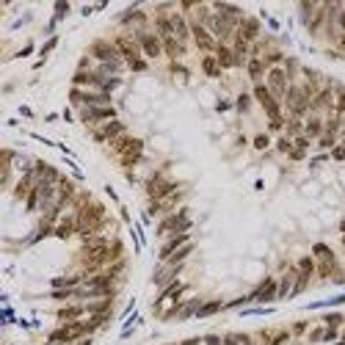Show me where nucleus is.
<instances>
[{"instance_id": "obj_32", "label": "nucleus", "mask_w": 345, "mask_h": 345, "mask_svg": "<svg viewBox=\"0 0 345 345\" xmlns=\"http://www.w3.org/2000/svg\"><path fill=\"white\" fill-rule=\"evenodd\" d=\"M315 268H317V262L312 260V257H301V260H298V274L301 276H312Z\"/></svg>"}, {"instance_id": "obj_44", "label": "nucleus", "mask_w": 345, "mask_h": 345, "mask_svg": "<svg viewBox=\"0 0 345 345\" xmlns=\"http://www.w3.org/2000/svg\"><path fill=\"white\" fill-rule=\"evenodd\" d=\"M331 160H345V147H343V144L331 149Z\"/></svg>"}, {"instance_id": "obj_31", "label": "nucleus", "mask_w": 345, "mask_h": 345, "mask_svg": "<svg viewBox=\"0 0 345 345\" xmlns=\"http://www.w3.org/2000/svg\"><path fill=\"white\" fill-rule=\"evenodd\" d=\"M108 307H111V298H102V301H92L86 307L89 315H108Z\"/></svg>"}, {"instance_id": "obj_2", "label": "nucleus", "mask_w": 345, "mask_h": 345, "mask_svg": "<svg viewBox=\"0 0 345 345\" xmlns=\"http://www.w3.org/2000/svg\"><path fill=\"white\" fill-rule=\"evenodd\" d=\"M190 229V221H188V210H177L171 213L169 219H163L160 226H157V235H180V232H188Z\"/></svg>"}, {"instance_id": "obj_20", "label": "nucleus", "mask_w": 345, "mask_h": 345, "mask_svg": "<svg viewBox=\"0 0 345 345\" xmlns=\"http://www.w3.org/2000/svg\"><path fill=\"white\" fill-rule=\"evenodd\" d=\"M296 274H298V268H293V271L284 274V279L276 284V298H290L293 296V279H296Z\"/></svg>"}, {"instance_id": "obj_6", "label": "nucleus", "mask_w": 345, "mask_h": 345, "mask_svg": "<svg viewBox=\"0 0 345 345\" xmlns=\"http://www.w3.org/2000/svg\"><path fill=\"white\" fill-rule=\"evenodd\" d=\"M135 42H138V47H141V53L147 58H157L163 53V42L157 33H149V31L138 28L135 31Z\"/></svg>"}, {"instance_id": "obj_54", "label": "nucleus", "mask_w": 345, "mask_h": 345, "mask_svg": "<svg viewBox=\"0 0 345 345\" xmlns=\"http://www.w3.org/2000/svg\"><path fill=\"white\" fill-rule=\"evenodd\" d=\"M340 28L345 31V8H343V14H340Z\"/></svg>"}, {"instance_id": "obj_12", "label": "nucleus", "mask_w": 345, "mask_h": 345, "mask_svg": "<svg viewBox=\"0 0 345 345\" xmlns=\"http://www.w3.org/2000/svg\"><path fill=\"white\" fill-rule=\"evenodd\" d=\"M238 36L246 39V42H254V39L260 36V22L254 20V17H243L240 25H238Z\"/></svg>"}, {"instance_id": "obj_52", "label": "nucleus", "mask_w": 345, "mask_h": 345, "mask_svg": "<svg viewBox=\"0 0 345 345\" xmlns=\"http://www.w3.org/2000/svg\"><path fill=\"white\" fill-rule=\"evenodd\" d=\"M63 11H69V6H66V3H58V6H56V14H58V17H61V14H63Z\"/></svg>"}, {"instance_id": "obj_9", "label": "nucleus", "mask_w": 345, "mask_h": 345, "mask_svg": "<svg viewBox=\"0 0 345 345\" xmlns=\"http://www.w3.org/2000/svg\"><path fill=\"white\" fill-rule=\"evenodd\" d=\"M94 58H97L99 63H111V61H125V58L119 56V50H116V44H111V42H94L92 44V50H89Z\"/></svg>"}, {"instance_id": "obj_36", "label": "nucleus", "mask_w": 345, "mask_h": 345, "mask_svg": "<svg viewBox=\"0 0 345 345\" xmlns=\"http://www.w3.org/2000/svg\"><path fill=\"white\" fill-rule=\"evenodd\" d=\"M334 141H337V133H326V130H323V135L317 138V144H320L323 149H334V147H337Z\"/></svg>"}, {"instance_id": "obj_27", "label": "nucleus", "mask_w": 345, "mask_h": 345, "mask_svg": "<svg viewBox=\"0 0 345 345\" xmlns=\"http://www.w3.org/2000/svg\"><path fill=\"white\" fill-rule=\"evenodd\" d=\"M312 257H315L317 262H323V260H337V257H334V251H331L326 243H315V246H312Z\"/></svg>"}, {"instance_id": "obj_61", "label": "nucleus", "mask_w": 345, "mask_h": 345, "mask_svg": "<svg viewBox=\"0 0 345 345\" xmlns=\"http://www.w3.org/2000/svg\"><path fill=\"white\" fill-rule=\"evenodd\" d=\"M343 243H345V238H343Z\"/></svg>"}, {"instance_id": "obj_28", "label": "nucleus", "mask_w": 345, "mask_h": 345, "mask_svg": "<svg viewBox=\"0 0 345 345\" xmlns=\"http://www.w3.org/2000/svg\"><path fill=\"white\" fill-rule=\"evenodd\" d=\"M317 276L320 279H329V276H334V271H337V260H323V262H317Z\"/></svg>"}, {"instance_id": "obj_15", "label": "nucleus", "mask_w": 345, "mask_h": 345, "mask_svg": "<svg viewBox=\"0 0 345 345\" xmlns=\"http://www.w3.org/2000/svg\"><path fill=\"white\" fill-rule=\"evenodd\" d=\"M58 320L61 323H75V320H80V317L86 315V307H80V304H72V307H61V310L56 312Z\"/></svg>"}, {"instance_id": "obj_26", "label": "nucleus", "mask_w": 345, "mask_h": 345, "mask_svg": "<svg viewBox=\"0 0 345 345\" xmlns=\"http://www.w3.org/2000/svg\"><path fill=\"white\" fill-rule=\"evenodd\" d=\"M144 22H147V17H144V11H138V8H130V11L122 14V25H144Z\"/></svg>"}, {"instance_id": "obj_58", "label": "nucleus", "mask_w": 345, "mask_h": 345, "mask_svg": "<svg viewBox=\"0 0 345 345\" xmlns=\"http://www.w3.org/2000/svg\"><path fill=\"white\" fill-rule=\"evenodd\" d=\"M343 147H345V133H343Z\"/></svg>"}, {"instance_id": "obj_25", "label": "nucleus", "mask_w": 345, "mask_h": 345, "mask_svg": "<svg viewBox=\"0 0 345 345\" xmlns=\"http://www.w3.org/2000/svg\"><path fill=\"white\" fill-rule=\"evenodd\" d=\"M304 135H307V138H320V135H323V122L317 119V116H312V119L304 125Z\"/></svg>"}, {"instance_id": "obj_3", "label": "nucleus", "mask_w": 345, "mask_h": 345, "mask_svg": "<svg viewBox=\"0 0 345 345\" xmlns=\"http://www.w3.org/2000/svg\"><path fill=\"white\" fill-rule=\"evenodd\" d=\"M265 86L271 89L274 99H284V94H287V89H290L287 72H284L282 66H271V69H268V75H265Z\"/></svg>"}, {"instance_id": "obj_18", "label": "nucleus", "mask_w": 345, "mask_h": 345, "mask_svg": "<svg viewBox=\"0 0 345 345\" xmlns=\"http://www.w3.org/2000/svg\"><path fill=\"white\" fill-rule=\"evenodd\" d=\"M78 232V216H63L56 226V235L58 238H69V235Z\"/></svg>"}, {"instance_id": "obj_22", "label": "nucleus", "mask_w": 345, "mask_h": 345, "mask_svg": "<svg viewBox=\"0 0 345 345\" xmlns=\"http://www.w3.org/2000/svg\"><path fill=\"white\" fill-rule=\"evenodd\" d=\"M265 72H268V66H265L262 58H249V78H251L254 83H260Z\"/></svg>"}, {"instance_id": "obj_41", "label": "nucleus", "mask_w": 345, "mask_h": 345, "mask_svg": "<svg viewBox=\"0 0 345 345\" xmlns=\"http://www.w3.org/2000/svg\"><path fill=\"white\" fill-rule=\"evenodd\" d=\"M276 149H279V152H293V141H290V138H279V144H276Z\"/></svg>"}, {"instance_id": "obj_34", "label": "nucleus", "mask_w": 345, "mask_h": 345, "mask_svg": "<svg viewBox=\"0 0 345 345\" xmlns=\"http://www.w3.org/2000/svg\"><path fill=\"white\" fill-rule=\"evenodd\" d=\"M221 307H224V304H219V301L202 304V307H199V312H196V315H199V317H210V315H216V312H219Z\"/></svg>"}, {"instance_id": "obj_33", "label": "nucleus", "mask_w": 345, "mask_h": 345, "mask_svg": "<svg viewBox=\"0 0 345 345\" xmlns=\"http://www.w3.org/2000/svg\"><path fill=\"white\" fill-rule=\"evenodd\" d=\"M190 251H193V246H190V243H188V246H183V249H180V251H174V254H171V257H169V260H166V262H169V265H183V260H185V257H188Z\"/></svg>"}, {"instance_id": "obj_42", "label": "nucleus", "mask_w": 345, "mask_h": 345, "mask_svg": "<svg viewBox=\"0 0 345 345\" xmlns=\"http://www.w3.org/2000/svg\"><path fill=\"white\" fill-rule=\"evenodd\" d=\"M268 144H271V138H268L265 133H260L257 138H254V147H257V149H268Z\"/></svg>"}, {"instance_id": "obj_39", "label": "nucleus", "mask_w": 345, "mask_h": 345, "mask_svg": "<svg viewBox=\"0 0 345 345\" xmlns=\"http://www.w3.org/2000/svg\"><path fill=\"white\" fill-rule=\"evenodd\" d=\"M127 66L133 72H147V61L144 58H135V61H127Z\"/></svg>"}, {"instance_id": "obj_59", "label": "nucleus", "mask_w": 345, "mask_h": 345, "mask_svg": "<svg viewBox=\"0 0 345 345\" xmlns=\"http://www.w3.org/2000/svg\"><path fill=\"white\" fill-rule=\"evenodd\" d=\"M343 50H345V36H343Z\"/></svg>"}, {"instance_id": "obj_50", "label": "nucleus", "mask_w": 345, "mask_h": 345, "mask_svg": "<svg viewBox=\"0 0 345 345\" xmlns=\"http://www.w3.org/2000/svg\"><path fill=\"white\" fill-rule=\"evenodd\" d=\"M284 127V119H271V130H282Z\"/></svg>"}, {"instance_id": "obj_19", "label": "nucleus", "mask_w": 345, "mask_h": 345, "mask_svg": "<svg viewBox=\"0 0 345 345\" xmlns=\"http://www.w3.org/2000/svg\"><path fill=\"white\" fill-rule=\"evenodd\" d=\"M163 42V53L166 56H171V58H180V56H185V44L177 39V36H166V39H160Z\"/></svg>"}, {"instance_id": "obj_7", "label": "nucleus", "mask_w": 345, "mask_h": 345, "mask_svg": "<svg viewBox=\"0 0 345 345\" xmlns=\"http://www.w3.org/2000/svg\"><path fill=\"white\" fill-rule=\"evenodd\" d=\"M80 119H83L86 125H92V127H102L105 122H113V119H116V108H113V105L83 108V111H80Z\"/></svg>"}, {"instance_id": "obj_56", "label": "nucleus", "mask_w": 345, "mask_h": 345, "mask_svg": "<svg viewBox=\"0 0 345 345\" xmlns=\"http://www.w3.org/2000/svg\"><path fill=\"white\" fill-rule=\"evenodd\" d=\"M78 345H92V340H80V343Z\"/></svg>"}, {"instance_id": "obj_10", "label": "nucleus", "mask_w": 345, "mask_h": 345, "mask_svg": "<svg viewBox=\"0 0 345 345\" xmlns=\"http://www.w3.org/2000/svg\"><path fill=\"white\" fill-rule=\"evenodd\" d=\"M188 243H190L188 232L171 235V238L166 240V243H163V249H160V254H157V257H160V260L166 262V260H169V257H171V254H174V251H180V249H183V246H188Z\"/></svg>"}, {"instance_id": "obj_5", "label": "nucleus", "mask_w": 345, "mask_h": 345, "mask_svg": "<svg viewBox=\"0 0 345 345\" xmlns=\"http://www.w3.org/2000/svg\"><path fill=\"white\" fill-rule=\"evenodd\" d=\"M190 36H193V42H196V47L202 50L204 56H213V53H216V47H219V42H216V36H213L210 31L204 28L202 22H190Z\"/></svg>"}, {"instance_id": "obj_48", "label": "nucleus", "mask_w": 345, "mask_h": 345, "mask_svg": "<svg viewBox=\"0 0 345 345\" xmlns=\"http://www.w3.org/2000/svg\"><path fill=\"white\" fill-rule=\"evenodd\" d=\"M56 44H58V39H56V36H53V39H50V42H47V44H44V47H42V56H47V53H50V50H53V47H56Z\"/></svg>"}, {"instance_id": "obj_1", "label": "nucleus", "mask_w": 345, "mask_h": 345, "mask_svg": "<svg viewBox=\"0 0 345 345\" xmlns=\"http://www.w3.org/2000/svg\"><path fill=\"white\" fill-rule=\"evenodd\" d=\"M177 183L174 180H163L160 174H152L149 177V183H147V193L152 202H163V199H169L171 193H177Z\"/></svg>"}, {"instance_id": "obj_49", "label": "nucleus", "mask_w": 345, "mask_h": 345, "mask_svg": "<svg viewBox=\"0 0 345 345\" xmlns=\"http://www.w3.org/2000/svg\"><path fill=\"white\" fill-rule=\"evenodd\" d=\"M171 72H177V75H183V78H185V75H188V69H185V66H180V63H171Z\"/></svg>"}, {"instance_id": "obj_43", "label": "nucleus", "mask_w": 345, "mask_h": 345, "mask_svg": "<svg viewBox=\"0 0 345 345\" xmlns=\"http://www.w3.org/2000/svg\"><path fill=\"white\" fill-rule=\"evenodd\" d=\"M323 320H326V326H334V329H337V326H340V323H343L345 317H343V315H326V317H323Z\"/></svg>"}, {"instance_id": "obj_57", "label": "nucleus", "mask_w": 345, "mask_h": 345, "mask_svg": "<svg viewBox=\"0 0 345 345\" xmlns=\"http://www.w3.org/2000/svg\"><path fill=\"white\" fill-rule=\"evenodd\" d=\"M340 229H343V235H345V221H343V224H340Z\"/></svg>"}, {"instance_id": "obj_24", "label": "nucleus", "mask_w": 345, "mask_h": 345, "mask_svg": "<svg viewBox=\"0 0 345 345\" xmlns=\"http://www.w3.org/2000/svg\"><path fill=\"white\" fill-rule=\"evenodd\" d=\"M155 28H157V36H160V39H166V36H174V25H171V17H166V14H157Z\"/></svg>"}, {"instance_id": "obj_55", "label": "nucleus", "mask_w": 345, "mask_h": 345, "mask_svg": "<svg viewBox=\"0 0 345 345\" xmlns=\"http://www.w3.org/2000/svg\"><path fill=\"white\" fill-rule=\"evenodd\" d=\"M183 345H199V340H188V343H183Z\"/></svg>"}, {"instance_id": "obj_21", "label": "nucleus", "mask_w": 345, "mask_h": 345, "mask_svg": "<svg viewBox=\"0 0 345 345\" xmlns=\"http://www.w3.org/2000/svg\"><path fill=\"white\" fill-rule=\"evenodd\" d=\"M216 58H219V63H221V69H229V66H235V53H232V47L229 44H224L221 42L219 47H216Z\"/></svg>"}, {"instance_id": "obj_47", "label": "nucleus", "mask_w": 345, "mask_h": 345, "mask_svg": "<svg viewBox=\"0 0 345 345\" xmlns=\"http://www.w3.org/2000/svg\"><path fill=\"white\" fill-rule=\"evenodd\" d=\"M323 337H326V329H315V331L310 334V340H312V343H320Z\"/></svg>"}, {"instance_id": "obj_13", "label": "nucleus", "mask_w": 345, "mask_h": 345, "mask_svg": "<svg viewBox=\"0 0 345 345\" xmlns=\"http://www.w3.org/2000/svg\"><path fill=\"white\" fill-rule=\"evenodd\" d=\"M111 147H113V152L122 157V155H127V152H133L135 147H144V141L141 138H133V135H122V138H116Z\"/></svg>"}, {"instance_id": "obj_8", "label": "nucleus", "mask_w": 345, "mask_h": 345, "mask_svg": "<svg viewBox=\"0 0 345 345\" xmlns=\"http://www.w3.org/2000/svg\"><path fill=\"white\" fill-rule=\"evenodd\" d=\"M122 135H127V127L122 125L119 119H113V122H105L102 127H94V141H116V138H122Z\"/></svg>"}, {"instance_id": "obj_40", "label": "nucleus", "mask_w": 345, "mask_h": 345, "mask_svg": "<svg viewBox=\"0 0 345 345\" xmlns=\"http://www.w3.org/2000/svg\"><path fill=\"white\" fill-rule=\"evenodd\" d=\"M334 111L337 113H345V89L337 92V102H334Z\"/></svg>"}, {"instance_id": "obj_29", "label": "nucleus", "mask_w": 345, "mask_h": 345, "mask_svg": "<svg viewBox=\"0 0 345 345\" xmlns=\"http://www.w3.org/2000/svg\"><path fill=\"white\" fill-rule=\"evenodd\" d=\"M141 152H144V147H135L133 152L122 155V157H119V163L125 166V169H130V166H135V163H141Z\"/></svg>"}, {"instance_id": "obj_23", "label": "nucleus", "mask_w": 345, "mask_h": 345, "mask_svg": "<svg viewBox=\"0 0 345 345\" xmlns=\"http://www.w3.org/2000/svg\"><path fill=\"white\" fill-rule=\"evenodd\" d=\"M202 72L207 75V78H219L221 75V63L216 56H204L202 58Z\"/></svg>"}, {"instance_id": "obj_16", "label": "nucleus", "mask_w": 345, "mask_h": 345, "mask_svg": "<svg viewBox=\"0 0 345 345\" xmlns=\"http://www.w3.org/2000/svg\"><path fill=\"white\" fill-rule=\"evenodd\" d=\"M171 25H174V36L180 39V42H188L190 39V22L185 20L183 14H171Z\"/></svg>"}, {"instance_id": "obj_14", "label": "nucleus", "mask_w": 345, "mask_h": 345, "mask_svg": "<svg viewBox=\"0 0 345 345\" xmlns=\"http://www.w3.org/2000/svg\"><path fill=\"white\" fill-rule=\"evenodd\" d=\"M251 298H254V301H260V304L274 301V298H276V282H274V279H265V282L251 293Z\"/></svg>"}, {"instance_id": "obj_11", "label": "nucleus", "mask_w": 345, "mask_h": 345, "mask_svg": "<svg viewBox=\"0 0 345 345\" xmlns=\"http://www.w3.org/2000/svg\"><path fill=\"white\" fill-rule=\"evenodd\" d=\"M116 50H119V56L125 58V61H135V58H138V42H135V39H130V36H119V39H116Z\"/></svg>"}, {"instance_id": "obj_38", "label": "nucleus", "mask_w": 345, "mask_h": 345, "mask_svg": "<svg viewBox=\"0 0 345 345\" xmlns=\"http://www.w3.org/2000/svg\"><path fill=\"white\" fill-rule=\"evenodd\" d=\"M262 61H265V66H268V69H271V66H274V63L284 61V58H282V53H276V50H274V53H268V56L262 58Z\"/></svg>"}, {"instance_id": "obj_60", "label": "nucleus", "mask_w": 345, "mask_h": 345, "mask_svg": "<svg viewBox=\"0 0 345 345\" xmlns=\"http://www.w3.org/2000/svg\"><path fill=\"white\" fill-rule=\"evenodd\" d=\"M246 345H251V343H246Z\"/></svg>"}, {"instance_id": "obj_17", "label": "nucleus", "mask_w": 345, "mask_h": 345, "mask_svg": "<svg viewBox=\"0 0 345 345\" xmlns=\"http://www.w3.org/2000/svg\"><path fill=\"white\" fill-rule=\"evenodd\" d=\"M320 108H334V92L331 89H320L310 102V111H320Z\"/></svg>"}, {"instance_id": "obj_45", "label": "nucleus", "mask_w": 345, "mask_h": 345, "mask_svg": "<svg viewBox=\"0 0 345 345\" xmlns=\"http://www.w3.org/2000/svg\"><path fill=\"white\" fill-rule=\"evenodd\" d=\"M238 111L240 113L249 111V94H240V97H238Z\"/></svg>"}, {"instance_id": "obj_51", "label": "nucleus", "mask_w": 345, "mask_h": 345, "mask_svg": "<svg viewBox=\"0 0 345 345\" xmlns=\"http://www.w3.org/2000/svg\"><path fill=\"white\" fill-rule=\"evenodd\" d=\"M204 345H224V343H221V340L216 337V334H210V337L204 340Z\"/></svg>"}, {"instance_id": "obj_37", "label": "nucleus", "mask_w": 345, "mask_h": 345, "mask_svg": "<svg viewBox=\"0 0 345 345\" xmlns=\"http://www.w3.org/2000/svg\"><path fill=\"white\" fill-rule=\"evenodd\" d=\"M246 343H249L246 334H229V337L224 340V345H246Z\"/></svg>"}, {"instance_id": "obj_46", "label": "nucleus", "mask_w": 345, "mask_h": 345, "mask_svg": "<svg viewBox=\"0 0 345 345\" xmlns=\"http://www.w3.org/2000/svg\"><path fill=\"white\" fill-rule=\"evenodd\" d=\"M307 147H310V138H307V135H298V138H296V149H298V152H304Z\"/></svg>"}, {"instance_id": "obj_35", "label": "nucleus", "mask_w": 345, "mask_h": 345, "mask_svg": "<svg viewBox=\"0 0 345 345\" xmlns=\"http://www.w3.org/2000/svg\"><path fill=\"white\" fill-rule=\"evenodd\" d=\"M284 130H287V135H293V138H298V135H301V119H287L284 122Z\"/></svg>"}, {"instance_id": "obj_30", "label": "nucleus", "mask_w": 345, "mask_h": 345, "mask_svg": "<svg viewBox=\"0 0 345 345\" xmlns=\"http://www.w3.org/2000/svg\"><path fill=\"white\" fill-rule=\"evenodd\" d=\"M183 290H185V284H183V282H171L169 287H166V290L160 293L157 304H160V301H166V298H180V293H183Z\"/></svg>"}, {"instance_id": "obj_4", "label": "nucleus", "mask_w": 345, "mask_h": 345, "mask_svg": "<svg viewBox=\"0 0 345 345\" xmlns=\"http://www.w3.org/2000/svg\"><path fill=\"white\" fill-rule=\"evenodd\" d=\"M254 97H257V102H260V105L265 108L268 119H282V108H279V99H274V94H271V89H268L265 83H254Z\"/></svg>"}, {"instance_id": "obj_53", "label": "nucleus", "mask_w": 345, "mask_h": 345, "mask_svg": "<svg viewBox=\"0 0 345 345\" xmlns=\"http://www.w3.org/2000/svg\"><path fill=\"white\" fill-rule=\"evenodd\" d=\"M31 53H33V47H31V44H28V47H22V50H20V53H17V56H20V58H22V56H31Z\"/></svg>"}]
</instances>
